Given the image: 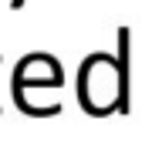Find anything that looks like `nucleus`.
Here are the masks:
<instances>
[{
    "label": "nucleus",
    "mask_w": 152,
    "mask_h": 148,
    "mask_svg": "<svg viewBox=\"0 0 152 148\" xmlns=\"http://www.w3.org/2000/svg\"><path fill=\"white\" fill-rule=\"evenodd\" d=\"M24 7V0H10V10H20Z\"/></svg>",
    "instance_id": "obj_3"
},
{
    "label": "nucleus",
    "mask_w": 152,
    "mask_h": 148,
    "mask_svg": "<svg viewBox=\"0 0 152 148\" xmlns=\"http://www.w3.org/2000/svg\"><path fill=\"white\" fill-rule=\"evenodd\" d=\"M118 57L91 54L78 74V98L85 111L105 118L112 111H129V30H118Z\"/></svg>",
    "instance_id": "obj_1"
},
{
    "label": "nucleus",
    "mask_w": 152,
    "mask_h": 148,
    "mask_svg": "<svg viewBox=\"0 0 152 148\" xmlns=\"http://www.w3.org/2000/svg\"><path fill=\"white\" fill-rule=\"evenodd\" d=\"M64 74L61 64L51 54H27L14 71V84L10 91H24V88H61Z\"/></svg>",
    "instance_id": "obj_2"
}]
</instances>
